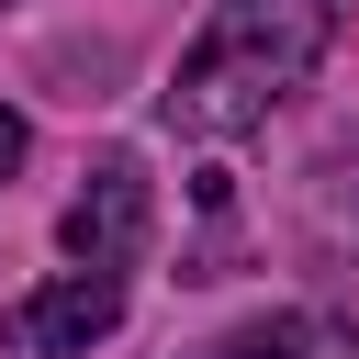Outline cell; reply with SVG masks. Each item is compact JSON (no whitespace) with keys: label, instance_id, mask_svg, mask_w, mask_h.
<instances>
[{"label":"cell","instance_id":"1","mask_svg":"<svg viewBox=\"0 0 359 359\" xmlns=\"http://www.w3.org/2000/svg\"><path fill=\"white\" fill-rule=\"evenodd\" d=\"M348 0H213V22L191 34L180 79H168V123L191 146H224V135H258L337 45Z\"/></svg>","mask_w":359,"mask_h":359},{"label":"cell","instance_id":"2","mask_svg":"<svg viewBox=\"0 0 359 359\" xmlns=\"http://www.w3.org/2000/svg\"><path fill=\"white\" fill-rule=\"evenodd\" d=\"M112 325H123V269L79 258V269H56L45 292H22L0 314V359H90Z\"/></svg>","mask_w":359,"mask_h":359},{"label":"cell","instance_id":"3","mask_svg":"<svg viewBox=\"0 0 359 359\" xmlns=\"http://www.w3.org/2000/svg\"><path fill=\"white\" fill-rule=\"evenodd\" d=\"M67 258H101V269H135V247H146V168L135 157H101L90 168V191L67 202Z\"/></svg>","mask_w":359,"mask_h":359},{"label":"cell","instance_id":"4","mask_svg":"<svg viewBox=\"0 0 359 359\" xmlns=\"http://www.w3.org/2000/svg\"><path fill=\"white\" fill-rule=\"evenodd\" d=\"M213 359H359V325H348V314H258V325H236Z\"/></svg>","mask_w":359,"mask_h":359},{"label":"cell","instance_id":"5","mask_svg":"<svg viewBox=\"0 0 359 359\" xmlns=\"http://www.w3.org/2000/svg\"><path fill=\"white\" fill-rule=\"evenodd\" d=\"M22 146H34V135H22V112H11V101H0V180H11V168H22Z\"/></svg>","mask_w":359,"mask_h":359},{"label":"cell","instance_id":"6","mask_svg":"<svg viewBox=\"0 0 359 359\" xmlns=\"http://www.w3.org/2000/svg\"><path fill=\"white\" fill-rule=\"evenodd\" d=\"M0 11H11V0H0Z\"/></svg>","mask_w":359,"mask_h":359}]
</instances>
